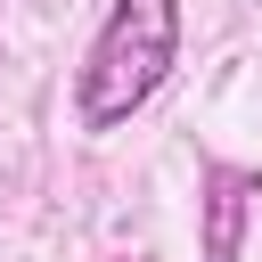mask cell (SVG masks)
<instances>
[{
    "mask_svg": "<svg viewBox=\"0 0 262 262\" xmlns=\"http://www.w3.org/2000/svg\"><path fill=\"white\" fill-rule=\"evenodd\" d=\"M254 196H262V172L254 164H205L196 172V254L205 262H237L246 254Z\"/></svg>",
    "mask_w": 262,
    "mask_h": 262,
    "instance_id": "cell-2",
    "label": "cell"
},
{
    "mask_svg": "<svg viewBox=\"0 0 262 262\" xmlns=\"http://www.w3.org/2000/svg\"><path fill=\"white\" fill-rule=\"evenodd\" d=\"M180 66V0H115L74 66V123L123 131Z\"/></svg>",
    "mask_w": 262,
    "mask_h": 262,
    "instance_id": "cell-1",
    "label": "cell"
}]
</instances>
